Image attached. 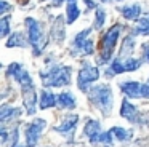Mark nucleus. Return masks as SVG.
<instances>
[{"mask_svg":"<svg viewBox=\"0 0 149 147\" xmlns=\"http://www.w3.org/2000/svg\"><path fill=\"white\" fill-rule=\"evenodd\" d=\"M120 13L123 15V18L127 19H138V16L141 15V6L139 5H128V6H122Z\"/></svg>","mask_w":149,"mask_h":147,"instance_id":"19","label":"nucleus"},{"mask_svg":"<svg viewBox=\"0 0 149 147\" xmlns=\"http://www.w3.org/2000/svg\"><path fill=\"white\" fill-rule=\"evenodd\" d=\"M11 137H13V146H11V147H26V146H19V144H18V130L13 131Z\"/></svg>","mask_w":149,"mask_h":147,"instance_id":"28","label":"nucleus"},{"mask_svg":"<svg viewBox=\"0 0 149 147\" xmlns=\"http://www.w3.org/2000/svg\"><path fill=\"white\" fill-rule=\"evenodd\" d=\"M104 21H106V11L103 8H96V21H95V27L100 29L103 27Z\"/></svg>","mask_w":149,"mask_h":147,"instance_id":"25","label":"nucleus"},{"mask_svg":"<svg viewBox=\"0 0 149 147\" xmlns=\"http://www.w3.org/2000/svg\"><path fill=\"white\" fill-rule=\"evenodd\" d=\"M58 104L61 109H75V105H77V102H75L74 96H72V93L69 91H63L61 94L58 96Z\"/></svg>","mask_w":149,"mask_h":147,"instance_id":"16","label":"nucleus"},{"mask_svg":"<svg viewBox=\"0 0 149 147\" xmlns=\"http://www.w3.org/2000/svg\"><path fill=\"white\" fill-rule=\"evenodd\" d=\"M45 125H47V121L42 120V118H36L32 123L26 125V142H27V147H34L37 142H39V137H40V134H42Z\"/></svg>","mask_w":149,"mask_h":147,"instance_id":"9","label":"nucleus"},{"mask_svg":"<svg viewBox=\"0 0 149 147\" xmlns=\"http://www.w3.org/2000/svg\"><path fill=\"white\" fill-rule=\"evenodd\" d=\"M146 91H148V98H149V82H148V85H146Z\"/></svg>","mask_w":149,"mask_h":147,"instance_id":"31","label":"nucleus"},{"mask_svg":"<svg viewBox=\"0 0 149 147\" xmlns=\"http://www.w3.org/2000/svg\"><path fill=\"white\" fill-rule=\"evenodd\" d=\"M109 133L112 134V137H117L119 141H130V139H132V131H130V130H123V128H120V126L111 128Z\"/></svg>","mask_w":149,"mask_h":147,"instance_id":"20","label":"nucleus"},{"mask_svg":"<svg viewBox=\"0 0 149 147\" xmlns=\"http://www.w3.org/2000/svg\"><path fill=\"white\" fill-rule=\"evenodd\" d=\"M143 50H144V56H146V59H148V62H149V43L143 45Z\"/></svg>","mask_w":149,"mask_h":147,"instance_id":"29","label":"nucleus"},{"mask_svg":"<svg viewBox=\"0 0 149 147\" xmlns=\"http://www.w3.org/2000/svg\"><path fill=\"white\" fill-rule=\"evenodd\" d=\"M80 53H82V54H91V53H93V42H91L90 38L85 42V45L82 46V51H80Z\"/></svg>","mask_w":149,"mask_h":147,"instance_id":"26","label":"nucleus"},{"mask_svg":"<svg viewBox=\"0 0 149 147\" xmlns=\"http://www.w3.org/2000/svg\"><path fill=\"white\" fill-rule=\"evenodd\" d=\"M19 115H21V109L18 107H11L8 104H3L0 107V120H2V123H7V121L13 120Z\"/></svg>","mask_w":149,"mask_h":147,"instance_id":"14","label":"nucleus"},{"mask_svg":"<svg viewBox=\"0 0 149 147\" xmlns=\"http://www.w3.org/2000/svg\"><path fill=\"white\" fill-rule=\"evenodd\" d=\"M10 32V16H3L0 19V37H7Z\"/></svg>","mask_w":149,"mask_h":147,"instance_id":"24","label":"nucleus"},{"mask_svg":"<svg viewBox=\"0 0 149 147\" xmlns=\"http://www.w3.org/2000/svg\"><path fill=\"white\" fill-rule=\"evenodd\" d=\"M90 31L91 29L88 27V29H85V31H82V32H79L77 35H75V38H74V54H79L82 51V46L85 45V42L88 40V35H90Z\"/></svg>","mask_w":149,"mask_h":147,"instance_id":"18","label":"nucleus"},{"mask_svg":"<svg viewBox=\"0 0 149 147\" xmlns=\"http://www.w3.org/2000/svg\"><path fill=\"white\" fill-rule=\"evenodd\" d=\"M7 75H8V77H13V78L16 80V82L19 83V85H21L23 91H26V89L34 88L32 78H31V75H29V74H27L26 70H24L23 67H21V64H18V62H11L10 66H8Z\"/></svg>","mask_w":149,"mask_h":147,"instance_id":"6","label":"nucleus"},{"mask_svg":"<svg viewBox=\"0 0 149 147\" xmlns=\"http://www.w3.org/2000/svg\"><path fill=\"white\" fill-rule=\"evenodd\" d=\"M10 8H11V6L8 5L5 0H2V2H0V15H5V11H7V10H10Z\"/></svg>","mask_w":149,"mask_h":147,"instance_id":"27","label":"nucleus"},{"mask_svg":"<svg viewBox=\"0 0 149 147\" xmlns=\"http://www.w3.org/2000/svg\"><path fill=\"white\" fill-rule=\"evenodd\" d=\"M120 89H122L128 98H133V99L148 98L146 85H141L139 82H123V83H120Z\"/></svg>","mask_w":149,"mask_h":147,"instance_id":"10","label":"nucleus"},{"mask_svg":"<svg viewBox=\"0 0 149 147\" xmlns=\"http://www.w3.org/2000/svg\"><path fill=\"white\" fill-rule=\"evenodd\" d=\"M133 48H135V40H133V37H125L117 59H120V61L130 59V58H132V53H133Z\"/></svg>","mask_w":149,"mask_h":147,"instance_id":"15","label":"nucleus"},{"mask_svg":"<svg viewBox=\"0 0 149 147\" xmlns=\"http://www.w3.org/2000/svg\"><path fill=\"white\" fill-rule=\"evenodd\" d=\"M119 34H120V26L119 24L112 26V27L104 34L103 40H101V53L103 54H101V58H100V61L103 64L109 61L111 54H112V50H114V46H116V43H117Z\"/></svg>","mask_w":149,"mask_h":147,"instance_id":"4","label":"nucleus"},{"mask_svg":"<svg viewBox=\"0 0 149 147\" xmlns=\"http://www.w3.org/2000/svg\"><path fill=\"white\" fill-rule=\"evenodd\" d=\"M148 19H149V15H148Z\"/></svg>","mask_w":149,"mask_h":147,"instance_id":"33","label":"nucleus"},{"mask_svg":"<svg viewBox=\"0 0 149 147\" xmlns=\"http://www.w3.org/2000/svg\"><path fill=\"white\" fill-rule=\"evenodd\" d=\"M26 26H27V32H29V42L34 48V54H40L43 45H45V37H43V32H42V26L34 18H26Z\"/></svg>","mask_w":149,"mask_h":147,"instance_id":"3","label":"nucleus"},{"mask_svg":"<svg viewBox=\"0 0 149 147\" xmlns=\"http://www.w3.org/2000/svg\"><path fill=\"white\" fill-rule=\"evenodd\" d=\"M120 115L127 118L132 123H141V125H149V112L148 114H139L138 109L133 104H130L127 99L122 101V109H120Z\"/></svg>","mask_w":149,"mask_h":147,"instance_id":"7","label":"nucleus"},{"mask_svg":"<svg viewBox=\"0 0 149 147\" xmlns=\"http://www.w3.org/2000/svg\"><path fill=\"white\" fill-rule=\"evenodd\" d=\"M56 2H58V3H61V2H63V0H56Z\"/></svg>","mask_w":149,"mask_h":147,"instance_id":"32","label":"nucleus"},{"mask_svg":"<svg viewBox=\"0 0 149 147\" xmlns=\"http://www.w3.org/2000/svg\"><path fill=\"white\" fill-rule=\"evenodd\" d=\"M23 98H24V107H26V112L29 115H32L34 112H36V107H37V93H36V88H31V89L23 91Z\"/></svg>","mask_w":149,"mask_h":147,"instance_id":"12","label":"nucleus"},{"mask_svg":"<svg viewBox=\"0 0 149 147\" xmlns=\"http://www.w3.org/2000/svg\"><path fill=\"white\" fill-rule=\"evenodd\" d=\"M84 133L90 137L93 144H112V134L111 133H103L101 125L98 120H88L85 123Z\"/></svg>","mask_w":149,"mask_h":147,"instance_id":"5","label":"nucleus"},{"mask_svg":"<svg viewBox=\"0 0 149 147\" xmlns=\"http://www.w3.org/2000/svg\"><path fill=\"white\" fill-rule=\"evenodd\" d=\"M98 78H100V70H98V67L85 66L80 69V72H79V75H77V85L82 91H87L88 85L96 82Z\"/></svg>","mask_w":149,"mask_h":147,"instance_id":"8","label":"nucleus"},{"mask_svg":"<svg viewBox=\"0 0 149 147\" xmlns=\"http://www.w3.org/2000/svg\"><path fill=\"white\" fill-rule=\"evenodd\" d=\"M40 77L45 86H64L71 82V67L53 66L48 72H40Z\"/></svg>","mask_w":149,"mask_h":147,"instance_id":"2","label":"nucleus"},{"mask_svg":"<svg viewBox=\"0 0 149 147\" xmlns=\"http://www.w3.org/2000/svg\"><path fill=\"white\" fill-rule=\"evenodd\" d=\"M66 13H68V22L69 24L74 22L75 19L80 16V10H79V6L75 5V3H69L68 8H66Z\"/></svg>","mask_w":149,"mask_h":147,"instance_id":"23","label":"nucleus"},{"mask_svg":"<svg viewBox=\"0 0 149 147\" xmlns=\"http://www.w3.org/2000/svg\"><path fill=\"white\" fill-rule=\"evenodd\" d=\"M58 102V96H55L52 91L43 89L40 93V109H50Z\"/></svg>","mask_w":149,"mask_h":147,"instance_id":"17","label":"nucleus"},{"mask_svg":"<svg viewBox=\"0 0 149 147\" xmlns=\"http://www.w3.org/2000/svg\"><path fill=\"white\" fill-rule=\"evenodd\" d=\"M135 34L149 35V19L148 18L138 19V22H136V26H135Z\"/></svg>","mask_w":149,"mask_h":147,"instance_id":"22","label":"nucleus"},{"mask_svg":"<svg viewBox=\"0 0 149 147\" xmlns=\"http://www.w3.org/2000/svg\"><path fill=\"white\" fill-rule=\"evenodd\" d=\"M90 101L101 110L104 117L112 112V91L109 85H100L90 89Z\"/></svg>","mask_w":149,"mask_h":147,"instance_id":"1","label":"nucleus"},{"mask_svg":"<svg viewBox=\"0 0 149 147\" xmlns=\"http://www.w3.org/2000/svg\"><path fill=\"white\" fill-rule=\"evenodd\" d=\"M77 121H79V117L77 115H68V117H64V120H63V123L59 125V126H56L55 130L58 131V133L61 134H71L72 131H74V128L77 126Z\"/></svg>","mask_w":149,"mask_h":147,"instance_id":"13","label":"nucleus"},{"mask_svg":"<svg viewBox=\"0 0 149 147\" xmlns=\"http://www.w3.org/2000/svg\"><path fill=\"white\" fill-rule=\"evenodd\" d=\"M7 46L8 48H11V46H26V38H24L23 34L15 32V34L10 35V40L7 42Z\"/></svg>","mask_w":149,"mask_h":147,"instance_id":"21","label":"nucleus"},{"mask_svg":"<svg viewBox=\"0 0 149 147\" xmlns=\"http://www.w3.org/2000/svg\"><path fill=\"white\" fill-rule=\"evenodd\" d=\"M85 5H87L88 8H96V3H95L93 0H85Z\"/></svg>","mask_w":149,"mask_h":147,"instance_id":"30","label":"nucleus"},{"mask_svg":"<svg viewBox=\"0 0 149 147\" xmlns=\"http://www.w3.org/2000/svg\"><path fill=\"white\" fill-rule=\"evenodd\" d=\"M143 61L141 59H125V61H120V59H116L112 61V66H111V74H122V72H133L136 70L139 66H141Z\"/></svg>","mask_w":149,"mask_h":147,"instance_id":"11","label":"nucleus"}]
</instances>
